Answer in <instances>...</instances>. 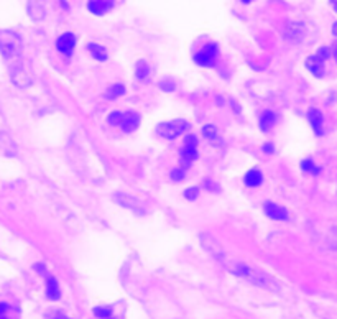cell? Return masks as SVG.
Listing matches in <instances>:
<instances>
[{
    "mask_svg": "<svg viewBox=\"0 0 337 319\" xmlns=\"http://www.w3.org/2000/svg\"><path fill=\"white\" fill-rule=\"evenodd\" d=\"M198 194H199L198 188H189V189H186V193H184V198L189 199V201H193V199L198 198Z\"/></svg>",
    "mask_w": 337,
    "mask_h": 319,
    "instance_id": "29",
    "label": "cell"
},
{
    "mask_svg": "<svg viewBox=\"0 0 337 319\" xmlns=\"http://www.w3.org/2000/svg\"><path fill=\"white\" fill-rule=\"evenodd\" d=\"M140 125V115L135 114V112H127V114L122 115V120H120V128L123 132L130 133L133 130H137V127Z\"/></svg>",
    "mask_w": 337,
    "mask_h": 319,
    "instance_id": "9",
    "label": "cell"
},
{
    "mask_svg": "<svg viewBox=\"0 0 337 319\" xmlns=\"http://www.w3.org/2000/svg\"><path fill=\"white\" fill-rule=\"evenodd\" d=\"M94 315L100 319H109V318H112V310L109 306H97V308H94Z\"/></svg>",
    "mask_w": 337,
    "mask_h": 319,
    "instance_id": "25",
    "label": "cell"
},
{
    "mask_svg": "<svg viewBox=\"0 0 337 319\" xmlns=\"http://www.w3.org/2000/svg\"><path fill=\"white\" fill-rule=\"evenodd\" d=\"M74 44H76V36L72 35V33H64V35H61L58 38V41H56V48H58V51L64 56H69L74 51Z\"/></svg>",
    "mask_w": 337,
    "mask_h": 319,
    "instance_id": "7",
    "label": "cell"
},
{
    "mask_svg": "<svg viewBox=\"0 0 337 319\" xmlns=\"http://www.w3.org/2000/svg\"><path fill=\"white\" fill-rule=\"evenodd\" d=\"M123 94H125V87H123V84H114V86L109 89L107 96H109V99H117V97L123 96Z\"/></svg>",
    "mask_w": 337,
    "mask_h": 319,
    "instance_id": "23",
    "label": "cell"
},
{
    "mask_svg": "<svg viewBox=\"0 0 337 319\" xmlns=\"http://www.w3.org/2000/svg\"><path fill=\"white\" fill-rule=\"evenodd\" d=\"M301 170L303 171H308V173H313V175H319V173H321V168L314 165L311 160L301 161Z\"/></svg>",
    "mask_w": 337,
    "mask_h": 319,
    "instance_id": "24",
    "label": "cell"
},
{
    "mask_svg": "<svg viewBox=\"0 0 337 319\" xmlns=\"http://www.w3.org/2000/svg\"><path fill=\"white\" fill-rule=\"evenodd\" d=\"M87 49L92 53V56L97 61H105V59H107V53H105V49L102 46H99L97 43H89Z\"/></svg>",
    "mask_w": 337,
    "mask_h": 319,
    "instance_id": "19",
    "label": "cell"
},
{
    "mask_svg": "<svg viewBox=\"0 0 337 319\" xmlns=\"http://www.w3.org/2000/svg\"><path fill=\"white\" fill-rule=\"evenodd\" d=\"M49 319H71V318H67L66 315H63V313H53Z\"/></svg>",
    "mask_w": 337,
    "mask_h": 319,
    "instance_id": "30",
    "label": "cell"
},
{
    "mask_svg": "<svg viewBox=\"0 0 337 319\" xmlns=\"http://www.w3.org/2000/svg\"><path fill=\"white\" fill-rule=\"evenodd\" d=\"M242 2H244V3H250V2H252V0H242Z\"/></svg>",
    "mask_w": 337,
    "mask_h": 319,
    "instance_id": "35",
    "label": "cell"
},
{
    "mask_svg": "<svg viewBox=\"0 0 337 319\" xmlns=\"http://www.w3.org/2000/svg\"><path fill=\"white\" fill-rule=\"evenodd\" d=\"M114 7V0H87V8L94 15H105Z\"/></svg>",
    "mask_w": 337,
    "mask_h": 319,
    "instance_id": "8",
    "label": "cell"
},
{
    "mask_svg": "<svg viewBox=\"0 0 337 319\" xmlns=\"http://www.w3.org/2000/svg\"><path fill=\"white\" fill-rule=\"evenodd\" d=\"M122 112H112V114L109 115V124L112 127H119L120 125V120H122Z\"/></svg>",
    "mask_w": 337,
    "mask_h": 319,
    "instance_id": "26",
    "label": "cell"
},
{
    "mask_svg": "<svg viewBox=\"0 0 337 319\" xmlns=\"http://www.w3.org/2000/svg\"><path fill=\"white\" fill-rule=\"evenodd\" d=\"M234 273H235V275H239V277L245 278V280H249V282H252V283L260 285V287H265V285H267V282H265V280H263V273L257 272L255 268H252V267L239 265V267L234 270Z\"/></svg>",
    "mask_w": 337,
    "mask_h": 319,
    "instance_id": "6",
    "label": "cell"
},
{
    "mask_svg": "<svg viewBox=\"0 0 337 319\" xmlns=\"http://www.w3.org/2000/svg\"><path fill=\"white\" fill-rule=\"evenodd\" d=\"M46 296L49 300H58L61 296L58 282H56L54 277H49V275H46Z\"/></svg>",
    "mask_w": 337,
    "mask_h": 319,
    "instance_id": "16",
    "label": "cell"
},
{
    "mask_svg": "<svg viewBox=\"0 0 337 319\" xmlns=\"http://www.w3.org/2000/svg\"><path fill=\"white\" fill-rule=\"evenodd\" d=\"M115 199L119 201V204L125 206V208L132 209L135 212H143V208H142V201L133 198V196H128V194H115Z\"/></svg>",
    "mask_w": 337,
    "mask_h": 319,
    "instance_id": "10",
    "label": "cell"
},
{
    "mask_svg": "<svg viewBox=\"0 0 337 319\" xmlns=\"http://www.w3.org/2000/svg\"><path fill=\"white\" fill-rule=\"evenodd\" d=\"M331 5H333V8L337 12V0H331Z\"/></svg>",
    "mask_w": 337,
    "mask_h": 319,
    "instance_id": "33",
    "label": "cell"
},
{
    "mask_svg": "<svg viewBox=\"0 0 337 319\" xmlns=\"http://www.w3.org/2000/svg\"><path fill=\"white\" fill-rule=\"evenodd\" d=\"M333 54H334V59H336V63H337V43L334 44V48H333Z\"/></svg>",
    "mask_w": 337,
    "mask_h": 319,
    "instance_id": "32",
    "label": "cell"
},
{
    "mask_svg": "<svg viewBox=\"0 0 337 319\" xmlns=\"http://www.w3.org/2000/svg\"><path fill=\"white\" fill-rule=\"evenodd\" d=\"M333 33H334V35L337 36V21H336V23H334V26H333Z\"/></svg>",
    "mask_w": 337,
    "mask_h": 319,
    "instance_id": "34",
    "label": "cell"
},
{
    "mask_svg": "<svg viewBox=\"0 0 337 319\" xmlns=\"http://www.w3.org/2000/svg\"><path fill=\"white\" fill-rule=\"evenodd\" d=\"M28 13L31 15V18L41 20L44 16V13H46L44 0H30V2H28Z\"/></svg>",
    "mask_w": 337,
    "mask_h": 319,
    "instance_id": "13",
    "label": "cell"
},
{
    "mask_svg": "<svg viewBox=\"0 0 337 319\" xmlns=\"http://www.w3.org/2000/svg\"><path fill=\"white\" fill-rule=\"evenodd\" d=\"M20 310L13 305L0 303V319H18Z\"/></svg>",
    "mask_w": 337,
    "mask_h": 319,
    "instance_id": "15",
    "label": "cell"
},
{
    "mask_svg": "<svg viewBox=\"0 0 337 319\" xmlns=\"http://www.w3.org/2000/svg\"><path fill=\"white\" fill-rule=\"evenodd\" d=\"M275 122H277V115L272 110H265L260 117V128L263 132H268L275 125Z\"/></svg>",
    "mask_w": 337,
    "mask_h": 319,
    "instance_id": "17",
    "label": "cell"
},
{
    "mask_svg": "<svg viewBox=\"0 0 337 319\" xmlns=\"http://www.w3.org/2000/svg\"><path fill=\"white\" fill-rule=\"evenodd\" d=\"M189 128V124L186 120H171V122H161L156 127V132L165 138H176L181 135L183 132H186Z\"/></svg>",
    "mask_w": 337,
    "mask_h": 319,
    "instance_id": "2",
    "label": "cell"
},
{
    "mask_svg": "<svg viewBox=\"0 0 337 319\" xmlns=\"http://www.w3.org/2000/svg\"><path fill=\"white\" fill-rule=\"evenodd\" d=\"M198 156V138L194 135H188L184 138V147L181 152V160L184 166H189Z\"/></svg>",
    "mask_w": 337,
    "mask_h": 319,
    "instance_id": "5",
    "label": "cell"
},
{
    "mask_svg": "<svg viewBox=\"0 0 337 319\" xmlns=\"http://www.w3.org/2000/svg\"><path fill=\"white\" fill-rule=\"evenodd\" d=\"M306 68L311 71V74H314L316 77H321L324 74V72H323L324 71V61L319 59L316 54H313L306 61Z\"/></svg>",
    "mask_w": 337,
    "mask_h": 319,
    "instance_id": "14",
    "label": "cell"
},
{
    "mask_svg": "<svg viewBox=\"0 0 337 319\" xmlns=\"http://www.w3.org/2000/svg\"><path fill=\"white\" fill-rule=\"evenodd\" d=\"M171 178L175 181H181V180H184V170L183 168H176V170H173L171 171Z\"/></svg>",
    "mask_w": 337,
    "mask_h": 319,
    "instance_id": "27",
    "label": "cell"
},
{
    "mask_svg": "<svg viewBox=\"0 0 337 319\" xmlns=\"http://www.w3.org/2000/svg\"><path fill=\"white\" fill-rule=\"evenodd\" d=\"M10 74H12V81L16 84V86H20V87L30 86L31 81H33L31 71L28 69V66L25 63H15L12 66V71H10Z\"/></svg>",
    "mask_w": 337,
    "mask_h": 319,
    "instance_id": "3",
    "label": "cell"
},
{
    "mask_svg": "<svg viewBox=\"0 0 337 319\" xmlns=\"http://www.w3.org/2000/svg\"><path fill=\"white\" fill-rule=\"evenodd\" d=\"M216 59H217V44L216 43L206 44V46L202 48L199 53L194 54V61L199 66H204V68L214 66L216 64Z\"/></svg>",
    "mask_w": 337,
    "mask_h": 319,
    "instance_id": "4",
    "label": "cell"
},
{
    "mask_svg": "<svg viewBox=\"0 0 337 319\" xmlns=\"http://www.w3.org/2000/svg\"><path fill=\"white\" fill-rule=\"evenodd\" d=\"M148 74H150L148 64L145 63V61H138V63H137V77L140 81H143V79H147Z\"/></svg>",
    "mask_w": 337,
    "mask_h": 319,
    "instance_id": "21",
    "label": "cell"
},
{
    "mask_svg": "<svg viewBox=\"0 0 337 319\" xmlns=\"http://www.w3.org/2000/svg\"><path fill=\"white\" fill-rule=\"evenodd\" d=\"M262 181H263V175L258 170H250L245 175V184H247V186H250V188L260 186Z\"/></svg>",
    "mask_w": 337,
    "mask_h": 319,
    "instance_id": "18",
    "label": "cell"
},
{
    "mask_svg": "<svg viewBox=\"0 0 337 319\" xmlns=\"http://www.w3.org/2000/svg\"><path fill=\"white\" fill-rule=\"evenodd\" d=\"M286 36H288L290 40H300V36H301V25L291 23L288 26V30H286Z\"/></svg>",
    "mask_w": 337,
    "mask_h": 319,
    "instance_id": "22",
    "label": "cell"
},
{
    "mask_svg": "<svg viewBox=\"0 0 337 319\" xmlns=\"http://www.w3.org/2000/svg\"><path fill=\"white\" fill-rule=\"evenodd\" d=\"M109 319H114V318H109Z\"/></svg>",
    "mask_w": 337,
    "mask_h": 319,
    "instance_id": "36",
    "label": "cell"
},
{
    "mask_svg": "<svg viewBox=\"0 0 337 319\" xmlns=\"http://www.w3.org/2000/svg\"><path fill=\"white\" fill-rule=\"evenodd\" d=\"M265 214L270 217V219L275 221H286L288 219V211L282 206L275 204V203H267L265 204Z\"/></svg>",
    "mask_w": 337,
    "mask_h": 319,
    "instance_id": "11",
    "label": "cell"
},
{
    "mask_svg": "<svg viewBox=\"0 0 337 319\" xmlns=\"http://www.w3.org/2000/svg\"><path fill=\"white\" fill-rule=\"evenodd\" d=\"M263 150H265L267 153H273V145L272 143H267L265 147H263Z\"/></svg>",
    "mask_w": 337,
    "mask_h": 319,
    "instance_id": "31",
    "label": "cell"
},
{
    "mask_svg": "<svg viewBox=\"0 0 337 319\" xmlns=\"http://www.w3.org/2000/svg\"><path fill=\"white\" fill-rule=\"evenodd\" d=\"M202 133H204V137L207 138V140H211V142H217L219 140V133H217V128L214 127V125H206L204 128H202Z\"/></svg>",
    "mask_w": 337,
    "mask_h": 319,
    "instance_id": "20",
    "label": "cell"
},
{
    "mask_svg": "<svg viewBox=\"0 0 337 319\" xmlns=\"http://www.w3.org/2000/svg\"><path fill=\"white\" fill-rule=\"evenodd\" d=\"M160 87L163 89V91H166V92H168V91H175V87H176V86H175V82H173V81L165 79V81H161V82H160Z\"/></svg>",
    "mask_w": 337,
    "mask_h": 319,
    "instance_id": "28",
    "label": "cell"
},
{
    "mask_svg": "<svg viewBox=\"0 0 337 319\" xmlns=\"http://www.w3.org/2000/svg\"><path fill=\"white\" fill-rule=\"evenodd\" d=\"M308 119H310V124L313 127L314 133H316L318 137H323L324 128H323V114L321 112H319L318 109H310V112H308Z\"/></svg>",
    "mask_w": 337,
    "mask_h": 319,
    "instance_id": "12",
    "label": "cell"
},
{
    "mask_svg": "<svg viewBox=\"0 0 337 319\" xmlns=\"http://www.w3.org/2000/svg\"><path fill=\"white\" fill-rule=\"evenodd\" d=\"M23 44H21V38L16 33L10 30H0V53L3 58L15 59L21 54Z\"/></svg>",
    "mask_w": 337,
    "mask_h": 319,
    "instance_id": "1",
    "label": "cell"
}]
</instances>
